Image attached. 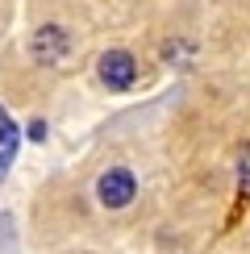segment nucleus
Segmentation results:
<instances>
[{"mask_svg":"<svg viewBox=\"0 0 250 254\" xmlns=\"http://www.w3.org/2000/svg\"><path fill=\"white\" fill-rule=\"evenodd\" d=\"M29 137H34V142H42V137H46V121H34V125H29Z\"/></svg>","mask_w":250,"mask_h":254,"instance_id":"6","label":"nucleus"},{"mask_svg":"<svg viewBox=\"0 0 250 254\" xmlns=\"http://www.w3.org/2000/svg\"><path fill=\"white\" fill-rule=\"evenodd\" d=\"M17 146H21V129L13 125V117H0V179L8 175V167H13V158H17Z\"/></svg>","mask_w":250,"mask_h":254,"instance_id":"4","label":"nucleus"},{"mask_svg":"<svg viewBox=\"0 0 250 254\" xmlns=\"http://www.w3.org/2000/svg\"><path fill=\"white\" fill-rule=\"evenodd\" d=\"M238 188H242V196H250V146H242V154H238Z\"/></svg>","mask_w":250,"mask_h":254,"instance_id":"5","label":"nucleus"},{"mask_svg":"<svg viewBox=\"0 0 250 254\" xmlns=\"http://www.w3.org/2000/svg\"><path fill=\"white\" fill-rule=\"evenodd\" d=\"M100 79L109 83V88L125 92L133 79H138V63H133L129 50H104L100 55Z\"/></svg>","mask_w":250,"mask_h":254,"instance_id":"2","label":"nucleus"},{"mask_svg":"<svg viewBox=\"0 0 250 254\" xmlns=\"http://www.w3.org/2000/svg\"><path fill=\"white\" fill-rule=\"evenodd\" d=\"M67 46H71V42H67V34H62L59 25H42L38 34H34V42H29L34 59H38V63H46V67H50V63H59L62 55H67Z\"/></svg>","mask_w":250,"mask_h":254,"instance_id":"3","label":"nucleus"},{"mask_svg":"<svg viewBox=\"0 0 250 254\" xmlns=\"http://www.w3.org/2000/svg\"><path fill=\"white\" fill-rule=\"evenodd\" d=\"M96 196H100V204H109V208H125L138 196V179H133V171H125V167H113V171L100 175Z\"/></svg>","mask_w":250,"mask_h":254,"instance_id":"1","label":"nucleus"}]
</instances>
